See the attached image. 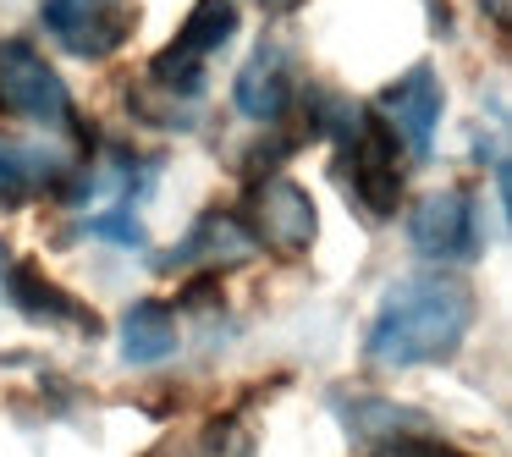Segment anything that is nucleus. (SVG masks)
I'll list each match as a JSON object with an SVG mask.
<instances>
[{
    "label": "nucleus",
    "mask_w": 512,
    "mask_h": 457,
    "mask_svg": "<svg viewBox=\"0 0 512 457\" xmlns=\"http://www.w3.org/2000/svg\"><path fill=\"white\" fill-rule=\"evenodd\" d=\"M182 347V331H177V314L155 298H138L133 309L122 314V358L138 369L149 364H166L171 353Z\"/></svg>",
    "instance_id": "nucleus-13"
},
{
    "label": "nucleus",
    "mask_w": 512,
    "mask_h": 457,
    "mask_svg": "<svg viewBox=\"0 0 512 457\" xmlns=\"http://www.w3.org/2000/svg\"><path fill=\"white\" fill-rule=\"evenodd\" d=\"M265 6H276V12H287V6H298V0H265Z\"/></svg>",
    "instance_id": "nucleus-19"
},
{
    "label": "nucleus",
    "mask_w": 512,
    "mask_h": 457,
    "mask_svg": "<svg viewBox=\"0 0 512 457\" xmlns=\"http://www.w3.org/2000/svg\"><path fill=\"white\" fill-rule=\"evenodd\" d=\"M83 232H89V237H111V243H122V248H149V232H144V221H138L133 204H111V210L89 215Z\"/></svg>",
    "instance_id": "nucleus-15"
},
{
    "label": "nucleus",
    "mask_w": 512,
    "mask_h": 457,
    "mask_svg": "<svg viewBox=\"0 0 512 457\" xmlns=\"http://www.w3.org/2000/svg\"><path fill=\"white\" fill-rule=\"evenodd\" d=\"M254 254H259V243L248 237L243 215L237 210H204L199 221L188 226V237H182L171 254H160L155 265L160 270H204V276H221V270H232V265H248Z\"/></svg>",
    "instance_id": "nucleus-10"
},
{
    "label": "nucleus",
    "mask_w": 512,
    "mask_h": 457,
    "mask_svg": "<svg viewBox=\"0 0 512 457\" xmlns=\"http://www.w3.org/2000/svg\"><path fill=\"white\" fill-rule=\"evenodd\" d=\"M430 12H435V23H441V28L452 23V17H446V6H441V0H430Z\"/></svg>",
    "instance_id": "nucleus-18"
},
{
    "label": "nucleus",
    "mask_w": 512,
    "mask_h": 457,
    "mask_svg": "<svg viewBox=\"0 0 512 457\" xmlns=\"http://www.w3.org/2000/svg\"><path fill=\"white\" fill-rule=\"evenodd\" d=\"M232 34H237V0H193V12H188V23L177 28V39L149 61V89L193 105L204 89L210 56L232 45Z\"/></svg>",
    "instance_id": "nucleus-3"
},
{
    "label": "nucleus",
    "mask_w": 512,
    "mask_h": 457,
    "mask_svg": "<svg viewBox=\"0 0 512 457\" xmlns=\"http://www.w3.org/2000/svg\"><path fill=\"white\" fill-rule=\"evenodd\" d=\"M303 144H309V138H303V127H298V133H281V127H265V138H259V144L243 155V177H248V182L276 177V171L287 166V155H298Z\"/></svg>",
    "instance_id": "nucleus-14"
},
{
    "label": "nucleus",
    "mask_w": 512,
    "mask_h": 457,
    "mask_svg": "<svg viewBox=\"0 0 512 457\" xmlns=\"http://www.w3.org/2000/svg\"><path fill=\"white\" fill-rule=\"evenodd\" d=\"M369 457H468V452L435 441V435H391V441H380Z\"/></svg>",
    "instance_id": "nucleus-16"
},
{
    "label": "nucleus",
    "mask_w": 512,
    "mask_h": 457,
    "mask_svg": "<svg viewBox=\"0 0 512 457\" xmlns=\"http://www.w3.org/2000/svg\"><path fill=\"white\" fill-rule=\"evenodd\" d=\"M441 111H446V89H441V78H435L430 61L408 67L397 83H386L380 100H375V116L391 127V138L402 144V155H413V160H430Z\"/></svg>",
    "instance_id": "nucleus-8"
},
{
    "label": "nucleus",
    "mask_w": 512,
    "mask_h": 457,
    "mask_svg": "<svg viewBox=\"0 0 512 457\" xmlns=\"http://www.w3.org/2000/svg\"><path fill=\"white\" fill-rule=\"evenodd\" d=\"M474 320H479V298L463 276H452V270H419V276H402L380 298L375 320H369V336H364V358L380 369L441 364V358H452L463 347Z\"/></svg>",
    "instance_id": "nucleus-1"
},
{
    "label": "nucleus",
    "mask_w": 512,
    "mask_h": 457,
    "mask_svg": "<svg viewBox=\"0 0 512 457\" xmlns=\"http://www.w3.org/2000/svg\"><path fill=\"white\" fill-rule=\"evenodd\" d=\"M6 298H12L17 314H28L34 325H50V331H72V336H100V314L83 298H72L61 281H50L34 259H6Z\"/></svg>",
    "instance_id": "nucleus-9"
},
{
    "label": "nucleus",
    "mask_w": 512,
    "mask_h": 457,
    "mask_svg": "<svg viewBox=\"0 0 512 457\" xmlns=\"http://www.w3.org/2000/svg\"><path fill=\"white\" fill-rule=\"evenodd\" d=\"M39 23L67 56L105 61L133 39L138 6L133 0H39Z\"/></svg>",
    "instance_id": "nucleus-6"
},
{
    "label": "nucleus",
    "mask_w": 512,
    "mask_h": 457,
    "mask_svg": "<svg viewBox=\"0 0 512 457\" xmlns=\"http://www.w3.org/2000/svg\"><path fill=\"white\" fill-rule=\"evenodd\" d=\"M479 6H485V17H490L496 28H507V23H512V0H479Z\"/></svg>",
    "instance_id": "nucleus-17"
},
{
    "label": "nucleus",
    "mask_w": 512,
    "mask_h": 457,
    "mask_svg": "<svg viewBox=\"0 0 512 457\" xmlns=\"http://www.w3.org/2000/svg\"><path fill=\"white\" fill-rule=\"evenodd\" d=\"M243 226L259 248L270 254H309L314 248V232H320V215H314V199L287 177H265V182H248V204L243 210Z\"/></svg>",
    "instance_id": "nucleus-7"
},
{
    "label": "nucleus",
    "mask_w": 512,
    "mask_h": 457,
    "mask_svg": "<svg viewBox=\"0 0 512 457\" xmlns=\"http://www.w3.org/2000/svg\"><path fill=\"white\" fill-rule=\"evenodd\" d=\"M232 100H237V111H243V116H254V122H265V127L287 122L292 100H298L287 50H281V45H259L254 56L243 61V72H237Z\"/></svg>",
    "instance_id": "nucleus-12"
},
{
    "label": "nucleus",
    "mask_w": 512,
    "mask_h": 457,
    "mask_svg": "<svg viewBox=\"0 0 512 457\" xmlns=\"http://www.w3.org/2000/svg\"><path fill=\"white\" fill-rule=\"evenodd\" d=\"M408 237L435 270L468 265L485 254V232H479V199L468 188H441L424 193L408 215Z\"/></svg>",
    "instance_id": "nucleus-5"
},
{
    "label": "nucleus",
    "mask_w": 512,
    "mask_h": 457,
    "mask_svg": "<svg viewBox=\"0 0 512 457\" xmlns=\"http://www.w3.org/2000/svg\"><path fill=\"white\" fill-rule=\"evenodd\" d=\"M72 166H78V160L50 155V149H39V144H23V138L0 133V204H12V210H23V204H34V199L61 204Z\"/></svg>",
    "instance_id": "nucleus-11"
},
{
    "label": "nucleus",
    "mask_w": 512,
    "mask_h": 457,
    "mask_svg": "<svg viewBox=\"0 0 512 457\" xmlns=\"http://www.w3.org/2000/svg\"><path fill=\"white\" fill-rule=\"evenodd\" d=\"M303 138H336V177H342V188L353 193V204L369 221L397 215L408 166H402V144L369 105L336 100V94H309Z\"/></svg>",
    "instance_id": "nucleus-2"
},
{
    "label": "nucleus",
    "mask_w": 512,
    "mask_h": 457,
    "mask_svg": "<svg viewBox=\"0 0 512 457\" xmlns=\"http://www.w3.org/2000/svg\"><path fill=\"white\" fill-rule=\"evenodd\" d=\"M0 105L28 116L34 127H50V133H83L72 89L28 39H6L0 45Z\"/></svg>",
    "instance_id": "nucleus-4"
}]
</instances>
